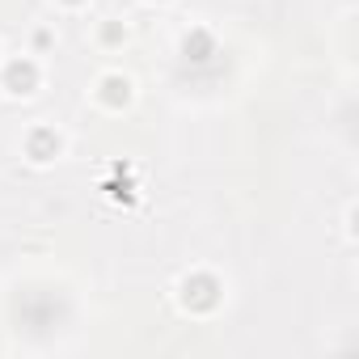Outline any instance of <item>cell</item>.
<instances>
[{
  "label": "cell",
  "instance_id": "cell-1",
  "mask_svg": "<svg viewBox=\"0 0 359 359\" xmlns=\"http://www.w3.org/2000/svg\"><path fill=\"white\" fill-rule=\"evenodd\" d=\"M182 304L195 309V313L216 309V304H220V283H216L212 275H191V279L182 283Z\"/></svg>",
  "mask_w": 359,
  "mask_h": 359
},
{
  "label": "cell",
  "instance_id": "cell-2",
  "mask_svg": "<svg viewBox=\"0 0 359 359\" xmlns=\"http://www.w3.org/2000/svg\"><path fill=\"white\" fill-rule=\"evenodd\" d=\"M34 85H39V68L30 60H13L5 68V89L9 93H34Z\"/></svg>",
  "mask_w": 359,
  "mask_h": 359
},
{
  "label": "cell",
  "instance_id": "cell-3",
  "mask_svg": "<svg viewBox=\"0 0 359 359\" xmlns=\"http://www.w3.org/2000/svg\"><path fill=\"white\" fill-rule=\"evenodd\" d=\"M55 152H60V135L55 131H34L30 135V156L34 161H51Z\"/></svg>",
  "mask_w": 359,
  "mask_h": 359
},
{
  "label": "cell",
  "instance_id": "cell-4",
  "mask_svg": "<svg viewBox=\"0 0 359 359\" xmlns=\"http://www.w3.org/2000/svg\"><path fill=\"white\" fill-rule=\"evenodd\" d=\"M182 51H187V60H208V55H212V39H208L203 30H195V34L187 39Z\"/></svg>",
  "mask_w": 359,
  "mask_h": 359
},
{
  "label": "cell",
  "instance_id": "cell-5",
  "mask_svg": "<svg viewBox=\"0 0 359 359\" xmlns=\"http://www.w3.org/2000/svg\"><path fill=\"white\" fill-rule=\"evenodd\" d=\"M102 89H106V93H102V97H106V102H110V106H118V102H127V97H131V93H127V89H131V85H127V81H123V76H106V85H102Z\"/></svg>",
  "mask_w": 359,
  "mask_h": 359
},
{
  "label": "cell",
  "instance_id": "cell-6",
  "mask_svg": "<svg viewBox=\"0 0 359 359\" xmlns=\"http://www.w3.org/2000/svg\"><path fill=\"white\" fill-rule=\"evenodd\" d=\"M72 5H76V0H72Z\"/></svg>",
  "mask_w": 359,
  "mask_h": 359
}]
</instances>
